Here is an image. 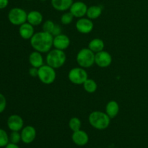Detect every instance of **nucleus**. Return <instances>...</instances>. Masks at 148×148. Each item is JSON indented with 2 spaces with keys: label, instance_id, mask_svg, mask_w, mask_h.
Returning <instances> with one entry per match:
<instances>
[{
  "label": "nucleus",
  "instance_id": "obj_13",
  "mask_svg": "<svg viewBox=\"0 0 148 148\" xmlns=\"http://www.w3.org/2000/svg\"><path fill=\"white\" fill-rule=\"evenodd\" d=\"M69 45H70V39L66 35L62 33L56 36H53V46L54 49L64 51L69 47Z\"/></svg>",
  "mask_w": 148,
  "mask_h": 148
},
{
  "label": "nucleus",
  "instance_id": "obj_32",
  "mask_svg": "<svg viewBox=\"0 0 148 148\" xmlns=\"http://www.w3.org/2000/svg\"><path fill=\"white\" fill-rule=\"evenodd\" d=\"M4 148H20L17 144H15V143H9L7 145L4 147Z\"/></svg>",
  "mask_w": 148,
  "mask_h": 148
},
{
  "label": "nucleus",
  "instance_id": "obj_29",
  "mask_svg": "<svg viewBox=\"0 0 148 148\" xmlns=\"http://www.w3.org/2000/svg\"><path fill=\"white\" fill-rule=\"evenodd\" d=\"M62 33V29L59 25H55V27L53 28V31H52L51 34L53 36H56L58 35H60Z\"/></svg>",
  "mask_w": 148,
  "mask_h": 148
},
{
  "label": "nucleus",
  "instance_id": "obj_9",
  "mask_svg": "<svg viewBox=\"0 0 148 148\" xmlns=\"http://www.w3.org/2000/svg\"><path fill=\"white\" fill-rule=\"evenodd\" d=\"M112 56L108 52L102 51L95 53V64L101 68L108 67L112 63Z\"/></svg>",
  "mask_w": 148,
  "mask_h": 148
},
{
  "label": "nucleus",
  "instance_id": "obj_6",
  "mask_svg": "<svg viewBox=\"0 0 148 148\" xmlns=\"http://www.w3.org/2000/svg\"><path fill=\"white\" fill-rule=\"evenodd\" d=\"M27 13L20 7H14L8 13V20L14 25H21L27 22Z\"/></svg>",
  "mask_w": 148,
  "mask_h": 148
},
{
  "label": "nucleus",
  "instance_id": "obj_5",
  "mask_svg": "<svg viewBox=\"0 0 148 148\" xmlns=\"http://www.w3.org/2000/svg\"><path fill=\"white\" fill-rule=\"evenodd\" d=\"M38 77L42 83L45 85H51L56 80V69L48 65L47 64H43L38 68Z\"/></svg>",
  "mask_w": 148,
  "mask_h": 148
},
{
  "label": "nucleus",
  "instance_id": "obj_31",
  "mask_svg": "<svg viewBox=\"0 0 148 148\" xmlns=\"http://www.w3.org/2000/svg\"><path fill=\"white\" fill-rule=\"evenodd\" d=\"M9 0H0V10L5 9L8 6Z\"/></svg>",
  "mask_w": 148,
  "mask_h": 148
},
{
  "label": "nucleus",
  "instance_id": "obj_27",
  "mask_svg": "<svg viewBox=\"0 0 148 148\" xmlns=\"http://www.w3.org/2000/svg\"><path fill=\"white\" fill-rule=\"evenodd\" d=\"M9 137H10V143L18 144L21 141V134L19 132H12Z\"/></svg>",
  "mask_w": 148,
  "mask_h": 148
},
{
  "label": "nucleus",
  "instance_id": "obj_17",
  "mask_svg": "<svg viewBox=\"0 0 148 148\" xmlns=\"http://www.w3.org/2000/svg\"><path fill=\"white\" fill-rule=\"evenodd\" d=\"M28 60L31 66L36 68H39L43 66V62H44L42 53L37 51H34L30 53V54L29 55Z\"/></svg>",
  "mask_w": 148,
  "mask_h": 148
},
{
  "label": "nucleus",
  "instance_id": "obj_34",
  "mask_svg": "<svg viewBox=\"0 0 148 148\" xmlns=\"http://www.w3.org/2000/svg\"><path fill=\"white\" fill-rule=\"evenodd\" d=\"M27 1H33V0H27Z\"/></svg>",
  "mask_w": 148,
  "mask_h": 148
},
{
  "label": "nucleus",
  "instance_id": "obj_23",
  "mask_svg": "<svg viewBox=\"0 0 148 148\" xmlns=\"http://www.w3.org/2000/svg\"><path fill=\"white\" fill-rule=\"evenodd\" d=\"M81 126H82V123H81L80 119L77 117H72L69 120V127L72 132H76L81 130Z\"/></svg>",
  "mask_w": 148,
  "mask_h": 148
},
{
  "label": "nucleus",
  "instance_id": "obj_14",
  "mask_svg": "<svg viewBox=\"0 0 148 148\" xmlns=\"http://www.w3.org/2000/svg\"><path fill=\"white\" fill-rule=\"evenodd\" d=\"M72 140L76 145L77 146H85L89 142V136L86 132L82 130L78 131L73 132L72 135Z\"/></svg>",
  "mask_w": 148,
  "mask_h": 148
},
{
  "label": "nucleus",
  "instance_id": "obj_8",
  "mask_svg": "<svg viewBox=\"0 0 148 148\" xmlns=\"http://www.w3.org/2000/svg\"><path fill=\"white\" fill-rule=\"evenodd\" d=\"M77 30L82 34H88L93 30L94 24L92 20L88 17H81L76 22L75 24Z\"/></svg>",
  "mask_w": 148,
  "mask_h": 148
},
{
  "label": "nucleus",
  "instance_id": "obj_28",
  "mask_svg": "<svg viewBox=\"0 0 148 148\" xmlns=\"http://www.w3.org/2000/svg\"><path fill=\"white\" fill-rule=\"evenodd\" d=\"M7 107V99L2 93H0V114L4 112Z\"/></svg>",
  "mask_w": 148,
  "mask_h": 148
},
{
  "label": "nucleus",
  "instance_id": "obj_2",
  "mask_svg": "<svg viewBox=\"0 0 148 148\" xmlns=\"http://www.w3.org/2000/svg\"><path fill=\"white\" fill-rule=\"evenodd\" d=\"M88 121L91 127L98 130H104L109 127L111 118L106 112L101 111H94L90 114Z\"/></svg>",
  "mask_w": 148,
  "mask_h": 148
},
{
  "label": "nucleus",
  "instance_id": "obj_15",
  "mask_svg": "<svg viewBox=\"0 0 148 148\" xmlns=\"http://www.w3.org/2000/svg\"><path fill=\"white\" fill-rule=\"evenodd\" d=\"M19 34L20 37L24 40H30L35 34L34 26L27 22L23 23L19 27Z\"/></svg>",
  "mask_w": 148,
  "mask_h": 148
},
{
  "label": "nucleus",
  "instance_id": "obj_21",
  "mask_svg": "<svg viewBox=\"0 0 148 148\" xmlns=\"http://www.w3.org/2000/svg\"><path fill=\"white\" fill-rule=\"evenodd\" d=\"M103 12V8L100 5H92L88 8L87 17L90 20H95L101 15Z\"/></svg>",
  "mask_w": 148,
  "mask_h": 148
},
{
  "label": "nucleus",
  "instance_id": "obj_20",
  "mask_svg": "<svg viewBox=\"0 0 148 148\" xmlns=\"http://www.w3.org/2000/svg\"><path fill=\"white\" fill-rule=\"evenodd\" d=\"M104 47H105V43H104L103 40L101 38H93L88 43V49H90L95 53L103 51Z\"/></svg>",
  "mask_w": 148,
  "mask_h": 148
},
{
  "label": "nucleus",
  "instance_id": "obj_4",
  "mask_svg": "<svg viewBox=\"0 0 148 148\" xmlns=\"http://www.w3.org/2000/svg\"><path fill=\"white\" fill-rule=\"evenodd\" d=\"M95 53L88 48H84L79 51L76 56L78 65L82 68H90L95 64Z\"/></svg>",
  "mask_w": 148,
  "mask_h": 148
},
{
  "label": "nucleus",
  "instance_id": "obj_7",
  "mask_svg": "<svg viewBox=\"0 0 148 148\" xmlns=\"http://www.w3.org/2000/svg\"><path fill=\"white\" fill-rule=\"evenodd\" d=\"M69 80L75 85H83L88 79V75L85 68L75 67L70 69L68 74Z\"/></svg>",
  "mask_w": 148,
  "mask_h": 148
},
{
  "label": "nucleus",
  "instance_id": "obj_22",
  "mask_svg": "<svg viewBox=\"0 0 148 148\" xmlns=\"http://www.w3.org/2000/svg\"><path fill=\"white\" fill-rule=\"evenodd\" d=\"M84 90L88 93H94L98 89V85L96 82L92 79L88 78L82 85Z\"/></svg>",
  "mask_w": 148,
  "mask_h": 148
},
{
  "label": "nucleus",
  "instance_id": "obj_30",
  "mask_svg": "<svg viewBox=\"0 0 148 148\" xmlns=\"http://www.w3.org/2000/svg\"><path fill=\"white\" fill-rule=\"evenodd\" d=\"M28 72L30 76L33 77H38V68L31 66V68L29 69Z\"/></svg>",
  "mask_w": 148,
  "mask_h": 148
},
{
  "label": "nucleus",
  "instance_id": "obj_10",
  "mask_svg": "<svg viewBox=\"0 0 148 148\" xmlns=\"http://www.w3.org/2000/svg\"><path fill=\"white\" fill-rule=\"evenodd\" d=\"M7 124L12 132H20L24 127V121L20 116L12 114L7 119Z\"/></svg>",
  "mask_w": 148,
  "mask_h": 148
},
{
  "label": "nucleus",
  "instance_id": "obj_3",
  "mask_svg": "<svg viewBox=\"0 0 148 148\" xmlns=\"http://www.w3.org/2000/svg\"><path fill=\"white\" fill-rule=\"evenodd\" d=\"M46 64L55 69H59L65 64L66 56L64 51L59 49H51L47 53L46 58Z\"/></svg>",
  "mask_w": 148,
  "mask_h": 148
},
{
  "label": "nucleus",
  "instance_id": "obj_16",
  "mask_svg": "<svg viewBox=\"0 0 148 148\" xmlns=\"http://www.w3.org/2000/svg\"><path fill=\"white\" fill-rule=\"evenodd\" d=\"M73 2V0H51L53 8L59 12H65L69 10Z\"/></svg>",
  "mask_w": 148,
  "mask_h": 148
},
{
  "label": "nucleus",
  "instance_id": "obj_26",
  "mask_svg": "<svg viewBox=\"0 0 148 148\" xmlns=\"http://www.w3.org/2000/svg\"><path fill=\"white\" fill-rule=\"evenodd\" d=\"M55 23H53L52 20H48L46 21H45L43 24V30L45 32H47V33H49L51 34L52 31H53V28L55 27Z\"/></svg>",
  "mask_w": 148,
  "mask_h": 148
},
{
  "label": "nucleus",
  "instance_id": "obj_33",
  "mask_svg": "<svg viewBox=\"0 0 148 148\" xmlns=\"http://www.w3.org/2000/svg\"><path fill=\"white\" fill-rule=\"evenodd\" d=\"M40 1H46V0H40Z\"/></svg>",
  "mask_w": 148,
  "mask_h": 148
},
{
  "label": "nucleus",
  "instance_id": "obj_24",
  "mask_svg": "<svg viewBox=\"0 0 148 148\" xmlns=\"http://www.w3.org/2000/svg\"><path fill=\"white\" fill-rule=\"evenodd\" d=\"M10 143V137L5 130L0 129V147H4Z\"/></svg>",
  "mask_w": 148,
  "mask_h": 148
},
{
  "label": "nucleus",
  "instance_id": "obj_18",
  "mask_svg": "<svg viewBox=\"0 0 148 148\" xmlns=\"http://www.w3.org/2000/svg\"><path fill=\"white\" fill-rule=\"evenodd\" d=\"M43 20V14L37 10H33L27 13V22L33 26H37L41 24Z\"/></svg>",
  "mask_w": 148,
  "mask_h": 148
},
{
  "label": "nucleus",
  "instance_id": "obj_11",
  "mask_svg": "<svg viewBox=\"0 0 148 148\" xmlns=\"http://www.w3.org/2000/svg\"><path fill=\"white\" fill-rule=\"evenodd\" d=\"M88 7L83 1H77L73 2L71 7L69 8V12L73 14V16L77 18H81L86 16Z\"/></svg>",
  "mask_w": 148,
  "mask_h": 148
},
{
  "label": "nucleus",
  "instance_id": "obj_19",
  "mask_svg": "<svg viewBox=\"0 0 148 148\" xmlns=\"http://www.w3.org/2000/svg\"><path fill=\"white\" fill-rule=\"evenodd\" d=\"M119 105L116 101H110L106 106V113L111 119L117 116L119 113Z\"/></svg>",
  "mask_w": 148,
  "mask_h": 148
},
{
  "label": "nucleus",
  "instance_id": "obj_1",
  "mask_svg": "<svg viewBox=\"0 0 148 148\" xmlns=\"http://www.w3.org/2000/svg\"><path fill=\"white\" fill-rule=\"evenodd\" d=\"M53 36L45 31L35 33L30 40V45L35 51L40 53H48L53 47Z\"/></svg>",
  "mask_w": 148,
  "mask_h": 148
},
{
  "label": "nucleus",
  "instance_id": "obj_12",
  "mask_svg": "<svg viewBox=\"0 0 148 148\" xmlns=\"http://www.w3.org/2000/svg\"><path fill=\"white\" fill-rule=\"evenodd\" d=\"M21 141L25 144H30L36 137V130L33 126H26L21 130Z\"/></svg>",
  "mask_w": 148,
  "mask_h": 148
},
{
  "label": "nucleus",
  "instance_id": "obj_25",
  "mask_svg": "<svg viewBox=\"0 0 148 148\" xmlns=\"http://www.w3.org/2000/svg\"><path fill=\"white\" fill-rule=\"evenodd\" d=\"M74 16L70 12H66L64 14H62V15L61 16V23L63 25H69L71 24L73 21Z\"/></svg>",
  "mask_w": 148,
  "mask_h": 148
}]
</instances>
